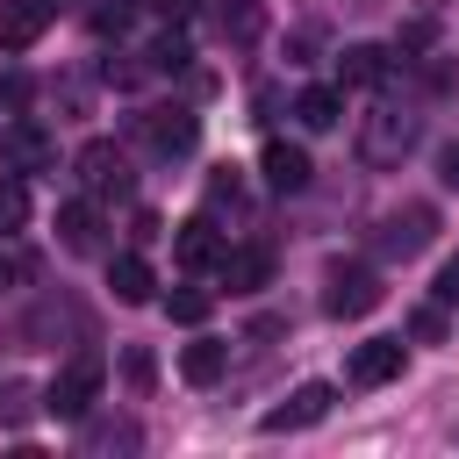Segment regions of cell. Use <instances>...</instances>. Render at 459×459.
Masks as SVG:
<instances>
[{"mask_svg": "<svg viewBox=\"0 0 459 459\" xmlns=\"http://www.w3.org/2000/svg\"><path fill=\"white\" fill-rule=\"evenodd\" d=\"M416 151V115L402 108H366L359 115V158L366 165H402Z\"/></svg>", "mask_w": 459, "mask_h": 459, "instance_id": "obj_1", "label": "cell"}, {"mask_svg": "<svg viewBox=\"0 0 459 459\" xmlns=\"http://www.w3.org/2000/svg\"><path fill=\"white\" fill-rule=\"evenodd\" d=\"M430 237H437V208H430V201H409V208H387V215H380L373 251H380V258H416Z\"/></svg>", "mask_w": 459, "mask_h": 459, "instance_id": "obj_2", "label": "cell"}, {"mask_svg": "<svg viewBox=\"0 0 459 459\" xmlns=\"http://www.w3.org/2000/svg\"><path fill=\"white\" fill-rule=\"evenodd\" d=\"M380 273L373 265H330V280H323V308L337 316V323H359V316H373L380 308Z\"/></svg>", "mask_w": 459, "mask_h": 459, "instance_id": "obj_3", "label": "cell"}, {"mask_svg": "<svg viewBox=\"0 0 459 459\" xmlns=\"http://www.w3.org/2000/svg\"><path fill=\"white\" fill-rule=\"evenodd\" d=\"M93 394H100V359H72V366L43 387V409H50V416H65V423H86Z\"/></svg>", "mask_w": 459, "mask_h": 459, "instance_id": "obj_4", "label": "cell"}, {"mask_svg": "<svg viewBox=\"0 0 459 459\" xmlns=\"http://www.w3.org/2000/svg\"><path fill=\"white\" fill-rule=\"evenodd\" d=\"M330 402H337V387H330V380H301L280 409H265V416H258V430H265V437H280V430H308V423H323V416H330Z\"/></svg>", "mask_w": 459, "mask_h": 459, "instance_id": "obj_5", "label": "cell"}, {"mask_svg": "<svg viewBox=\"0 0 459 459\" xmlns=\"http://www.w3.org/2000/svg\"><path fill=\"white\" fill-rule=\"evenodd\" d=\"M0 165H7V172H50V165H57V143H50L36 122H7V129H0Z\"/></svg>", "mask_w": 459, "mask_h": 459, "instance_id": "obj_6", "label": "cell"}, {"mask_svg": "<svg viewBox=\"0 0 459 459\" xmlns=\"http://www.w3.org/2000/svg\"><path fill=\"white\" fill-rule=\"evenodd\" d=\"M136 129H143V143H151L158 158H179V151H194V136H201L194 108H151Z\"/></svg>", "mask_w": 459, "mask_h": 459, "instance_id": "obj_7", "label": "cell"}, {"mask_svg": "<svg viewBox=\"0 0 459 459\" xmlns=\"http://www.w3.org/2000/svg\"><path fill=\"white\" fill-rule=\"evenodd\" d=\"M258 172H265V186H273V194H301V186L316 179L308 151H301V143H287V136H273V143L258 151Z\"/></svg>", "mask_w": 459, "mask_h": 459, "instance_id": "obj_8", "label": "cell"}, {"mask_svg": "<svg viewBox=\"0 0 459 459\" xmlns=\"http://www.w3.org/2000/svg\"><path fill=\"white\" fill-rule=\"evenodd\" d=\"M215 280H222L230 294H258V287L273 280V251H258V244H222Z\"/></svg>", "mask_w": 459, "mask_h": 459, "instance_id": "obj_9", "label": "cell"}, {"mask_svg": "<svg viewBox=\"0 0 459 459\" xmlns=\"http://www.w3.org/2000/svg\"><path fill=\"white\" fill-rule=\"evenodd\" d=\"M344 380H351V387H387V380H402V337L359 344V351L344 359Z\"/></svg>", "mask_w": 459, "mask_h": 459, "instance_id": "obj_10", "label": "cell"}, {"mask_svg": "<svg viewBox=\"0 0 459 459\" xmlns=\"http://www.w3.org/2000/svg\"><path fill=\"white\" fill-rule=\"evenodd\" d=\"M79 179H86V194H129V158L115 151V143H86L79 151Z\"/></svg>", "mask_w": 459, "mask_h": 459, "instance_id": "obj_11", "label": "cell"}, {"mask_svg": "<svg viewBox=\"0 0 459 459\" xmlns=\"http://www.w3.org/2000/svg\"><path fill=\"white\" fill-rule=\"evenodd\" d=\"M172 258H179V265H194V273H201V265H215V258H222V230H215L208 215H186V222L172 230Z\"/></svg>", "mask_w": 459, "mask_h": 459, "instance_id": "obj_12", "label": "cell"}, {"mask_svg": "<svg viewBox=\"0 0 459 459\" xmlns=\"http://www.w3.org/2000/svg\"><path fill=\"white\" fill-rule=\"evenodd\" d=\"M108 287H115V301L143 308V301L158 294V273H151V258H136V251H115V258H108Z\"/></svg>", "mask_w": 459, "mask_h": 459, "instance_id": "obj_13", "label": "cell"}, {"mask_svg": "<svg viewBox=\"0 0 459 459\" xmlns=\"http://www.w3.org/2000/svg\"><path fill=\"white\" fill-rule=\"evenodd\" d=\"M43 29H50L43 0H0V50H29Z\"/></svg>", "mask_w": 459, "mask_h": 459, "instance_id": "obj_14", "label": "cell"}, {"mask_svg": "<svg viewBox=\"0 0 459 459\" xmlns=\"http://www.w3.org/2000/svg\"><path fill=\"white\" fill-rule=\"evenodd\" d=\"M57 244L79 251V258L100 251V215H93V201H65V208H57Z\"/></svg>", "mask_w": 459, "mask_h": 459, "instance_id": "obj_15", "label": "cell"}, {"mask_svg": "<svg viewBox=\"0 0 459 459\" xmlns=\"http://www.w3.org/2000/svg\"><path fill=\"white\" fill-rule=\"evenodd\" d=\"M387 72H394V65H387L380 43H351V50L337 57V79H344V86H380Z\"/></svg>", "mask_w": 459, "mask_h": 459, "instance_id": "obj_16", "label": "cell"}, {"mask_svg": "<svg viewBox=\"0 0 459 459\" xmlns=\"http://www.w3.org/2000/svg\"><path fill=\"white\" fill-rule=\"evenodd\" d=\"M337 115H344V93L337 86H301L294 93V122L301 129H337Z\"/></svg>", "mask_w": 459, "mask_h": 459, "instance_id": "obj_17", "label": "cell"}, {"mask_svg": "<svg viewBox=\"0 0 459 459\" xmlns=\"http://www.w3.org/2000/svg\"><path fill=\"white\" fill-rule=\"evenodd\" d=\"M222 366H230V344H215V337H194V344L179 351V373H186L194 387H208V380H222Z\"/></svg>", "mask_w": 459, "mask_h": 459, "instance_id": "obj_18", "label": "cell"}, {"mask_svg": "<svg viewBox=\"0 0 459 459\" xmlns=\"http://www.w3.org/2000/svg\"><path fill=\"white\" fill-rule=\"evenodd\" d=\"M36 409H43V402H36L29 380H0V430H29Z\"/></svg>", "mask_w": 459, "mask_h": 459, "instance_id": "obj_19", "label": "cell"}, {"mask_svg": "<svg viewBox=\"0 0 459 459\" xmlns=\"http://www.w3.org/2000/svg\"><path fill=\"white\" fill-rule=\"evenodd\" d=\"M215 29H222L230 43H251V36L265 29V14H258V0H230V7H215Z\"/></svg>", "mask_w": 459, "mask_h": 459, "instance_id": "obj_20", "label": "cell"}, {"mask_svg": "<svg viewBox=\"0 0 459 459\" xmlns=\"http://www.w3.org/2000/svg\"><path fill=\"white\" fill-rule=\"evenodd\" d=\"M208 308H215L208 287H179V294H165V316H172V323H208Z\"/></svg>", "mask_w": 459, "mask_h": 459, "instance_id": "obj_21", "label": "cell"}, {"mask_svg": "<svg viewBox=\"0 0 459 459\" xmlns=\"http://www.w3.org/2000/svg\"><path fill=\"white\" fill-rule=\"evenodd\" d=\"M186 57H194V50H186V36H158V43L143 50V65H151V72H186Z\"/></svg>", "mask_w": 459, "mask_h": 459, "instance_id": "obj_22", "label": "cell"}, {"mask_svg": "<svg viewBox=\"0 0 459 459\" xmlns=\"http://www.w3.org/2000/svg\"><path fill=\"white\" fill-rule=\"evenodd\" d=\"M86 22H93V36H122V29L136 22V0H100Z\"/></svg>", "mask_w": 459, "mask_h": 459, "instance_id": "obj_23", "label": "cell"}, {"mask_svg": "<svg viewBox=\"0 0 459 459\" xmlns=\"http://www.w3.org/2000/svg\"><path fill=\"white\" fill-rule=\"evenodd\" d=\"M122 380H129V387H136V394H143V387H151V380H158V359H151V351H143V344H129V351H122Z\"/></svg>", "mask_w": 459, "mask_h": 459, "instance_id": "obj_24", "label": "cell"}, {"mask_svg": "<svg viewBox=\"0 0 459 459\" xmlns=\"http://www.w3.org/2000/svg\"><path fill=\"white\" fill-rule=\"evenodd\" d=\"M22 222H29V194L14 179H0V230H22Z\"/></svg>", "mask_w": 459, "mask_h": 459, "instance_id": "obj_25", "label": "cell"}, {"mask_svg": "<svg viewBox=\"0 0 459 459\" xmlns=\"http://www.w3.org/2000/svg\"><path fill=\"white\" fill-rule=\"evenodd\" d=\"M208 201H230V208L244 201V179H237V165H215V172H208Z\"/></svg>", "mask_w": 459, "mask_h": 459, "instance_id": "obj_26", "label": "cell"}, {"mask_svg": "<svg viewBox=\"0 0 459 459\" xmlns=\"http://www.w3.org/2000/svg\"><path fill=\"white\" fill-rule=\"evenodd\" d=\"M409 337H416V344H437V337H445V308H437V301L416 308V316H409Z\"/></svg>", "mask_w": 459, "mask_h": 459, "instance_id": "obj_27", "label": "cell"}, {"mask_svg": "<svg viewBox=\"0 0 459 459\" xmlns=\"http://www.w3.org/2000/svg\"><path fill=\"white\" fill-rule=\"evenodd\" d=\"M437 186H452V194H459V136L437 151Z\"/></svg>", "mask_w": 459, "mask_h": 459, "instance_id": "obj_28", "label": "cell"}, {"mask_svg": "<svg viewBox=\"0 0 459 459\" xmlns=\"http://www.w3.org/2000/svg\"><path fill=\"white\" fill-rule=\"evenodd\" d=\"M437 308H459V258L437 273Z\"/></svg>", "mask_w": 459, "mask_h": 459, "instance_id": "obj_29", "label": "cell"}, {"mask_svg": "<svg viewBox=\"0 0 459 459\" xmlns=\"http://www.w3.org/2000/svg\"><path fill=\"white\" fill-rule=\"evenodd\" d=\"M151 14H165V22H186V14H194V0H151Z\"/></svg>", "mask_w": 459, "mask_h": 459, "instance_id": "obj_30", "label": "cell"}, {"mask_svg": "<svg viewBox=\"0 0 459 459\" xmlns=\"http://www.w3.org/2000/svg\"><path fill=\"white\" fill-rule=\"evenodd\" d=\"M14 273H22V265H14V258H0V294H7V280H14Z\"/></svg>", "mask_w": 459, "mask_h": 459, "instance_id": "obj_31", "label": "cell"}, {"mask_svg": "<svg viewBox=\"0 0 459 459\" xmlns=\"http://www.w3.org/2000/svg\"><path fill=\"white\" fill-rule=\"evenodd\" d=\"M43 7H50V14H57V7H65V0H43Z\"/></svg>", "mask_w": 459, "mask_h": 459, "instance_id": "obj_32", "label": "cell"}, {"mask_svg": "<svg viewBox=\"0 0 459 459\" xmlns=\"http://www.w3.org/2000/svg\"><path fill=\"white\" fill-rule=\"evenodd\" d=\"M423 7H437V0H423Z\"/></svg>", "mask_w": 459, "mask_h": 459, "instance_id": "obj_33", "label": "cell"}]
</instances>
